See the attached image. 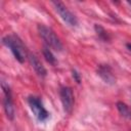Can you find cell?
<instances>
[{
    "mask_svg": "<svg viewBox=\"0 0 131 131\" xmlns=\"http://www.w3.org/2000/svg\"><path fill=\"white\" fill-rule=\"evenodd\" d=\"M117 108H118V112L120 113V115L126 119H131V110L130 107L124 103L123 101H118L117 102Z\"/></svg>",
    "mask_w": 131,
    "mask_h": 131,
    "instance_id": "cell-9",
    "label": "cell"
},
{
    "mask_svg": "<svg viewBox=\"0 0 131 131\" xmlns=\"http://www.w3.org/2000/svg\"><path fill=\"white\" fill-rule=\"evenodd\" d=\"M38 32L47 47H49L50 49H54L55 51L62 50V44L52 29L45 25H39Z\"/></svg>",
    "mask_w": 131,
    "mask_h": 131,
    "instance_id": "cell-2",
    "label": "cell"
},
{
    "mask_svg": "<svg viewBox=\"0 0 131 131\" xmlns=\"http://www.w3.org/2000/svg\"><path fill=\"white\" fill-rule=\"evenodd\" d=\"M1 86H2V90H3V94H4L3 107H4V111H5L6 117L9 120H13L15 111H14V105H13V101H12V95H11L10 87L4 81H2Z\"/></svg>",
    "mask_w": 131,
    "mask_h": 131,
    "instance_id": "cell-4",
    "label": "cell"
},
{
    "mask_svg": "<svg viewBox=\"0 0 131 131\" xmlns=\"http://www.w3.org/2000/svg\"><path fill=\"white\" fill-rule=\"evenodd\" d=\"M127 3H128V4H129V5H130V6H131V1H128V2H127Z\"/></svg>",
    "mask_w": 131,
    "mask_h": 131,
    "instance_id": "cell-14",
    "label": "cell"
},
{
    "mask_svg": "<svg viewBox=\"0 0 131 131\" xmlns=\"http://www.w3.org/2000/svg\"><path fill=\"white\" fill-rule=\"evenodd\" d=\"M3 44L10 49V51L12 52L13 56L15 57V59L23 63L27 57V51L26 48L21 42V40L15 36V35H7L2 39Z\"/></svg>",
    "mask_w": 131,
    "mask_h": 131,
    "instance_id": "cell-1",
    "label": "cell"
},
{
    "mask_svg": "<svg viewBox=\"0 0 131 131\" xmlns=\"http://www.w3.org/2000/svg\"><path fill=\"white\" fill-rule=\"evenodd\" d=\"M28 57H29V61L32 66V68L34 69L36 74L41 78H45L46 75H47V71L44 68V66L42 64V62L39 60V58L35 54H32V53H30L28 55Z\"/></svg>",
    "mask_w": 131,
    "mask_h": 131,
    "instance_id": "cell-8",
    "label": "cell"
},
{
    "mask_svg": "<svg viewBox=\"0 0 131 131\" xmlns=\"http://www.w3.org/2000/svg\"><path fill=\"white\" fill-rule=\"evenodd\" d=\"M127 48H128V49L131 51V44H130V43H128V44H127Z\"/></svg>",
    "mask_w": 131,
    "mask_h": 131,
    "instance_id": "cell-13",
    "label": "cell"
},
{
    "mask_svg": "<svg viewBox=\"0 0 131 131\" xmlns=\"http://www.w3.org/2000/svg\"><path fill=\"white\" fill-rule=\"evenodd\" d=\"M42 52H43V55H44V57H45V59H46L47 62H49V63L52 64V66H55V64H56V58H55L54 54L52 53V51H51V49H50L49 47H47V46L45 45V46L43 47Z\"/></svg>",
    "mask_w": 131,
    "mask_h": 131,
    "instance_id": "cell-11",
    "label": "cell"
},
{
    "mask_svg": "<svg viewBox=\"0 0 131 131\" xmlns=\"http://www.w3.org/2000/svg\"><path fill=\"white\" fill-rule=\"evenodd\" d=\"M94 30H95V33L96 35L98 36V38L100 40H102L103 42H108L111 40V37L108 35V33L104 30V28H102L101 26L99 25H95L94 26Z\"/></svg>",
    "mask_w": 131,
    "mask_h": 131,
    "instance_id": "cell-10",
    "label": "cell"
},
{
    "mask_svg": "<svg viewBox=\"0 0 131 131\" xmlns=\"http://www.w3.org/2000/svg\"><path fill=\"white\" fill-rule=\"evenodd\" d=\"M97 75L110 85H114L116 83L115 75L112 71V68L108 64H99L97 68Z\"/></svg>",
    "mask_w": 131,
    "mask_h": 131,
    "instance_id": "cell-7",
    "label": "cell"
},
{
    "mask_svg": "<svg viewBox=\"0 0 131 131\" xmlns=\"http://www.w3.org/2000/svg\"><path fill=\"white\" fill-rule=\"evenodd\" d=\"M72 76H73V78L75 79V81H76L78 84L81 83V75L79 74V72H77L76 70H73V71H72Z\"/></svg>",
    "mask_w": 131,
    "mask_h": 131,
    "instance_id": "cell-12",
    "label": "cell"
},
{
    "mask_svg": "<svg viewBox=\"0 0 131 131\" xmlns=\"http://www.w3.org/2000/svg\"><path fill=\"white\" fill-rule=\"evenodd\" d=\"M59 96H60V100H61L64 112L68 114H71L74 107V103H75V98H74V93H73L72 88L68 86L60 87Z\"/></svg>",
    "mask_w": 131,
    "mask_h": 131,
    "instance_id": "cell-6",
    "label": "cell"
},
{
    "mask_svg": "<svg viewBox=\"0 0 131 131\" xmlns=\"http://www.w3.org/2000/svg\"><path fill=\"white\" fill-rule=\"evenodd\" d=\"M52 4H53L55 10L57 11V13L59 14V16L62 18V20L64 23H67L71 27H76L78 25V19H77L76 15L74 13H72L68 9L67 6H64L61 2H58V1L57 2L54 1V2H52Z\"/></svg>",
    "mask_w": 131,
    "mask_h": 131,
    "instance_id": "cell-5",
    "label": "cell"
},
{
    "mask_svg": "<svg viewBox=\"0 0 131 131\" xmlns=\"http://www.w3.org/2000/svg\"><path fill=\"white\" fill-rule=\"evenodd\" d=\"M28 103L33 112V114L35 115V117L37 118L38 121L40 122H44L49 118V113L47 112V110L44 107L42 100L37 97V96H30L28 98Z\"/></svg>",
    "mask_w": 131,
    "mask_h": 131,
    "instance_id": "cell-3",
    "label": "cell"
}]
</instances>
